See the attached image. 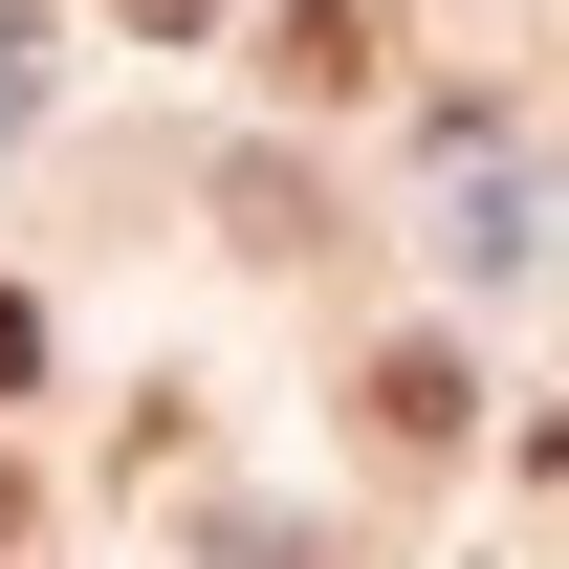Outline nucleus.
Masks as SVG:
<instances>
[{
    "label": "nucleus",
    "instance_id": "1",
    "mask_svg": "<svg viewBox=\"0 0 569 569\" xmlns=\"http://www.w3.org/2000/svg\"><path fill=\"white\" fill-rule=\"evenodd\" d=\"M284 88H307V110H351L372 88V0H284V44H263Z\"/></svg>",
    "mask_w": 569,
    "mask_h": 569
},
{
    "label": "nucleus",
    "instance_id": "2",
    "mask_svg": "<svg viewBox=\"0 0 569 569\" xmlns=\"http://www.w3.org/2000/svg\"><path fill=\"white\" fill-rule=\"evenodd\" d=\"M460 417H482V395H460V351H395V372H372V438H395V460H438Z\"/></svg>",
    "mask_w": 569,
    "mask_h": 569
},
{
    "label": "nucleus",
    "instance_id": "3",
    "mask_svg": "<svg viewBox=\"0 0 569 569\" xmlns=\"http://www.w3.org/2000/svg\"><path fill=\"white\" fill-rule=\"evenodd\" d=\"M22 372H44V307H22V284H0V395H22Z\"/></svg>",
    "mask_w": 569,
    "mask_h": 569
},
{
    "label": "nucleus",
    "instance_id": "4",
    "mask_svg": "<svg viewBox=\"0 0 569 569\" xmlns=\"http://www.w3.org/2000/svg\"><path fill=\"white\" fill-rule=\"evenodd\" d=\"M0 548H22V460H0Z\"/></svg>",
    "mask_w": 569,
    "mask_h": 569
},
{
    "label": "nucleus",
    "instance_id": "5",
    "mask_svg": "<svg viewBox=\"0 0 569 569\" xmlns=\"http://www.w3.org/2000/svg\"><path fill=\"white\" fill-rule=\"evenodd\" d=\"M132 22H219V0H132Z\"/></svg>",
    "mask_w": 569,
    "mask_h": 569
}]
</instances>
